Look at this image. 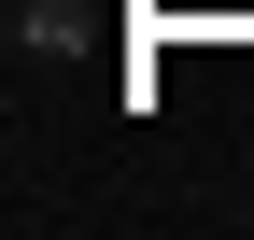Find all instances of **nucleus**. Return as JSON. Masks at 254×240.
I'll use <instances>...</instances> for the list:
<instances>
[{
	"instance_id": "f257e3e1",
	"label": "nucleus",
	"mask_w": 254,
	"mask_h": 240,
	"mask_svg": "<svg viewBox=\"0 0 254 240\" xmlns=\"http://www.w3.org/2000/svg\"><path fill=\"white\" fill-rule=\"evenodd\" d=\"M0 14H14V57H71L99 28V0H0Z\"/></svg>"
}]
</instances>
